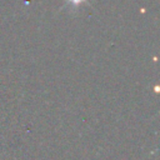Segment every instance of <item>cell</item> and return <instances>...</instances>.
Returning <instances> with one entry per match:
<instances>
[{"mask_svg":"<svg viewBox=\"0 0 160 160\" xmlns=\"http://www.w3.org/2000/svg\"><path fill=\"white\" fill-rule=\"evenodd\" d=\"M69 1H70L71 4H74V5L76 6V5H79V4H81V2H82V1H85V0H69Z\"/></svg>","mask_w":160,"mask_h":160,"instance_id":"obj_1","label":"cell"}]
</instances>
